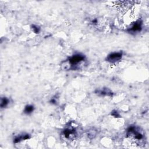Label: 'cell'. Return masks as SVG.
Listing matches in <instances>:
<instances>
[{"instance_id":"1","label":"cell","mask_w":149,"mask_h":149,"mask_svg":"<svg viewBox=\"0 0 149 149\" xmlns=\"http://www.w3.org/2000/svg\"><path fill=\"white\" fill-rule=\"evenodd\" d=\"M85 60V56L82 54H76L70 57L66 61L62 62L61 69L64 70H74L79 68V65Z\"/></svg>"},{"instance_id":"2","label":"cell","mask_w":149,"mask_h":149,"mask_svg":"<svg viewBox=\"0 0 149 149\" xmlns=\"http://www.w3.org/2000/svg\"><path fill=\"white\" fill-rule=\"evenodd\" d=\"M127 137L131 140L142 141L144 139V134L139 127L132 126L127 129Z\"/></svg>"},{"instance_id":"3","label":"cell","mask_w":149,"mask_h":149,"mask_svg":"<svg viewBox=\"0 0 149 149\" xmlns=\"http://www.w3.org/2000/svg\"><path fill=\"white\" fill-rule=\"evenodd\" d=\"M122 56L123 53L122 51L114 52L109 54L105 60L109 63L114 64L119 61L122 59Z\"/></svg>"},{"instance_id":"4","label":"cell","mask_w":149,"mask_h":149,"mask_svg":"<svg viewBox=\"0 0 149 149\" xmlns=\"http://www.w3.org/2000/svg\"><path fill=\"white\" fill-rule=\"evenodd\" d=\"M63 135L67 139H74L77 136L76 130L72 128H68L64 129L63 131Z\"/></svg>"},{"instance_id":"5","label":"cell","mask_w":149,"mask_h":149,"mask_svg":"<svg viewBox=\"0 0 149 149\" xmlns=\"http://www.w3.org/2000/svg\"><path fill=\"white\" fill-rule=\"evenodd\" d=\"M142 29V22L140 20L136 21L128 31L131 33H136L140 32Z\"/></svg>"},{"instance_id":"6","label":"cell","mask_w":149,"mask_h":149,"mask_svg":"<svg viewBox=\"0 0 149 149\" xmlns=\"http://www.w3.org/2000/svg\"><path fill=\"white\" fill-rule=\"evenodd\" d=\"M96 94L101 96H112L113 95V93L108 88H103L98 89L95 91Z\"/></svg>"},{"instance_id":"7","label":"cell","mask_w":149,"mask_h":149,"mask_svg":"<svg viewBox=\"0 0 149 149\" xmlns=\"http://www.w3.org/2000/svg\"><path fill=\"white\" fill-rule=\"evenodd\" d=\"M30 138V135L28 134H26V135H20L18 136L17 137H16L13 140V142L15 143H19L22 140H28Z\"/></svg>"},{"instance_id":"8","label":"cell","mask_w":149,"mask_h":149,"mask_svg":"<svg viewBox=\"0 0 149 149\" xmlns=\"http://www.w3.org/2000/svg\"><path fill=\"white\" fill-rule=\"evenodd\" d=\"M34 107L33 105H27L25 109H24V113L27 114V115H29V114H30L31 113H32L34 111Z\"/></svg>"},{"instance_id":"9","label":"cell","mask_w":149,"mask_h":149,"mask_svg":"<svg viewBox=\"0 0 149 149\" xmlns=\"http://www.w3.org/2000/svg\"><path fill=\"white\" fill-rule=\"evenodd\" d=\"M9 101L8 100V99H7V97H3L1 99V104H0V106H1V108H5L8 106V105L9 104Z\"/></svg>"},{"instance_id":"10","label":"cell","mask_w":149,"mask_h":149,"mask_svg":"<svg viewBox=\"0 0 149 149\" xmlns=\"http://www.w3.org/2000/svg\"><path fill=\"white\" fill-rule=\"evenodd\" d=\"M96 135V132L94 130H89V132L87 133V136L88 138L92 139L94 138Z\"/></svg>"},{"instance_id":"11","label":"cell","mask_w":149,"mask_h":149,"mask_svg":"<svg viewBox=\"0 0 149 149\" xmlns=\"http://www.w3.org/2000/svg\"><path fill=\"white\" fill-rule=\"evenodd\" d=\"M32 29L33 30V32L34 33H39V32H40V28L39 26L37 25H33L32 26Z\"/></svg>"},{"instance_id":"12","label":"cell","mask_w":149,"mask_h":149,"mask_svg":"<svg viewBox=\"0 0 149 149\" xmlns=\"http://www.w3.org/2000/svg\"><path fill=\"white\" fill-rule=\"evenodd\" d=\"M111 115H113V117H115V118H118V117H119L120 116L119 114L118 113V111H116V110H114V111H112Z\"/></svg>"}]
</instances>
